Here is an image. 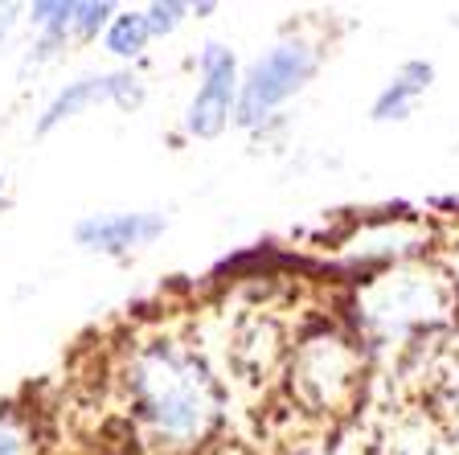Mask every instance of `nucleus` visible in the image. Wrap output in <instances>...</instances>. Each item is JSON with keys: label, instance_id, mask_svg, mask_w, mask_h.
Returning a JSON list of instances; mask_svg holds the SVG:
<instances>
[{"label": "nucleus", "instance_id": "nucleus-7", "mask_svg": "<svg viewBox=\"0 0 459 455\" xmlns=\"http://www.w3.org/2000/svg\"><path fill=\"white\" fill-rule=\"evenodd\" d=\"M169 218L160 209H107V214H86L74 222V242L91 255H107V258H127L135 250L160 242Z\"/></svg>", "mask_w": 459, "mask_h": 455}, {"label": "nucleus", "instance_id": "nucleus-13", "mask_svg": "<svg viewBox=\"0 0 459 455\" xmlns=\"http://www.w3.org/2000/svg\"><path fill=\"white\" fill-rule=\"evenodd\" d=\"M115 17L111 0H74V13H70V41L86 46V41H99L107 33Z\"/></svg>", "mask_w": 459, "mask_h": 455}, {"label": "nucleus", "instance_id": "nucleus-16", "mask_svg": "<svg viewBox=\"0 0 459 455\" xmlns=\"http://www.w3.org/2000/svg\"><path fill=\"white\" fill-rule=\"evenodd\" d=\"M4 189H9V180H4V169H0V201H4Z\"/></svg>", "mask_w": 459, "mask_h": 455}, {"label": "nucleus", "instance_id": "nucleus-9", "mask_svg": "<svg viewBox=\"0 0 459 455\" xmlns=\"http://www.w3.org/2000/svg\"><path fill=\"white\" fill-rule=\"evenodd\" d=\"M430 86H435V62H427V57H406L382 83V91L373 95L369 119L373 124H406Z\"/></svg>", "mask_w": 459, "mask_h": 455}, {"label": "nucleus", "instance_id": "nucleus-8", "mask_svg": "<svg viewBox=\"0 0 459 455\" xmlns=\"http://www.w3.org/2000/svg\"><path fill=\"white\" fill-rule=\"evenodd\" d=\"M427 238H430V230L414 226L411 218H382V222H365V226L344 242V250L353 258L398 267V263H414Z\"/></svg>", "mask_w": 459, "mask_h": 455}, {"label": "nucleus", "instance_id": "nucleus-12", "mask_svg": "<svg viewBox=\"0 0 459 455\" xmlns=\"http://www.w3.org/2000/svg\"><path fill=\"white\" fill-rule=\"evenodd\" d=\"M0 455H41L38 415L21 402H0Z\"/></svg>", "mask_w": 459, "mask_h": 455}, {"label": "nucleus", "instance_id": "nucleus-4", "mask_svg": "<svg viewBox=\"0 0 459 455\" xmlns=\"http://www.w3.org/2000/svg\"><path fill=\"white\" fill-rule=\"evenodd\" d=\"M365 373V357L357 337L344 332H312L304 337L291 357V389L307 402L312 410H344L357 398Z\"/></svg>", "mask_w": 459, "mask_h": 455}, {"label": "nucleus", "instance_id": "nucleus-15", "mask_svg": "<svg viewBox=\"0 0 459 455\" xmlns=\"http://www.w3.org/2000/svg\"><path fill=\"white\" fill-rule=\"evenodd\" d=\"M21 13H25V4H0V41L13 33V25L21 21Z\"/></svg>", "mask_w": 459, "mask_h": 455}, {"label": "nucleus", "instance_id": "nucleus-5", "mask_svg": "<svg viewBox=\"0 0 459 455\" xmlns=\"http://www.w3.org/2000/svg\"><path fill=\"white\" fill-rule=\"evenodd\" d=\"M197 86H193L189 103L181 111V132L189 140H218L234 124V107H238V83L242 62L226 41H205L197 49Z\"/></svg>", "mask_w": 459, "mask_h": 455}, {"label": "nucleus", "instance_id": "nucleus-14", "mask_svg": "<svg viewBox=\"0 0 459 455\" xmlns=\"http://www.w3.org/2000/svg\"><path fill=\"white\" fill-rule=\"evenodd\" d=\"M143 17H148L152 38L160 41V38H172L193 17V4H185V0H152V4H143Z\"/></svg>", "mask_w": 459, "mask_h": 455}, {"label": "nucleus", "instance_id": "nucleus-10", "mask_svg": "<svg viewBox=\"0 0 459 455\" xmlns=\"http://www.w3.org/2000/svg\"><path fill=\"white\" fill-rule=\"evenodd\" d=\"M70 13H74V0H33V4H25V21L33 25L38 38L29 46L21 70L49 66L54 57L66 54V46H74L70 41Z\"/></svg>", "mask_w": 459, "mask_h": 455}, {"label": "nucleus", "instance_id": "nucleus-1", "mask_svg": "<svg viewBox=\"0 0 459 455\" xmlns=\"http://www.w3.org/2000/svg\"><path fill=\"white\" fill-rule=\"evenodd\" d=\"M119 394L132 431L164 455L201 447L221 423V386L197 345L181 337H143L127 345L119 370Z\"/></svg>", "mask_w": 459, "mask_h": 455}, {"label": "nucleus", "instance_id": "nucleus-3", "mask_svg": "<svg viewBox=\"0 0 459 455\" xmlns=\"http://www.w3.org/2000/svg\"><path fill=\"white\" fill-rule=\"evenodd\" d=\"M316 74H320V46L307 38H279L242 66L234 127L263 132L291 99L304 95Z\"/></svg>", "mask_w": 459, "mask_h": 455}, {"label": "nucleus", "instance_id": "nucleus-11", "mask_svg": "<svg viewBox=\"0 0 459 455\" xmlns=\"http://www.w3.org/2000/svg\"><path fill=\"white\" fill-rule=\"evenodd\" d=\"M152 41L156 38H152V29H148L143 9H115L111 25H107V33H103V49L115 57V62H124V66L140 62Z\"/></svg>", "mask_w": 459, "mask_h": 455}, {"label": "nucleus", "instance_id": "nucleus-6", "mask_svg": "<svg viewBox=\"0 0 459 455\" xmlns=\"http://www.w3.org/2000/svg\"><path fill=\"white\" fill-rule=\"evenodd\" d=\"M148 99V83L140 70L132 66H115V70H99V74H78L66 86H57L54 99L41 107V115L33 119V136H54L62 124L78 119L91 107H115V111H140Z\"/></svg>", "mask_w": 459, "mask_h": 455}, {"label": "nucleus", "instance_id": "nucleus-2", "mask_svg": "<svg viewBox=\"0 0 459 455\" xmlns=\"http://www.w3.org/2000/svg\"><path fill=\"white\" fill-rule=\"evenodd\" d=\"M459 312V287L447 271L430 263H398L385 267L357 292L353 320L357 345L369 349H394L414 345L430 332L447 328Z\"/></svg>", "mask_w": 459, "mask_h": 455}]
</instances>
